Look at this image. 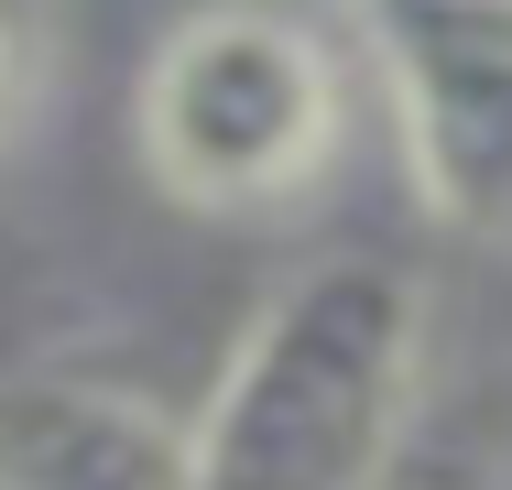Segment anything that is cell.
Masks as SVG:
<instances>
[{
  "mask_svg": "<svg viewBox=\"0 0 512 490\" xmlns=\"http://www.w3.org/2000/svg\"><path fill=\"white\" fill-rule=\"evenodd\" d=\"M425 382V284L382 251H327L262 294L186 425V490H382Z\"/></svg>",
  "mask_w": 512,
  "mask_h": 490,
  "instance_id": "obj_1",
  "label": "cell"
},
{
  "mask_svg": "<svg viewBox=\"0 0 512 490\" xmlns=\"http://www.w3.org/2000/svg\"><path fill=\"white\" fill-rule=\"evenodd\" d=\"M142 175L197 218H273L338 153V66L306 11L207 0L186 11L131 88Z\"/></svg>",
  "mask_w": 512,
  "mask_h": 490,
  "instance_id": "obj_2",
  "label": "cell"
},
{
  "mask_svg": "<svg viewBox=\"0 0 512 490\" xmlns=\"http://www.w3.org/2000/svg\"><path fill=\"white\" fill-rule=\"evenodd\" d=\"M360 33L436 229L512 251V0H316Z\"/></svg>",
  "mask_w": 512,
  "mask_h": 490,
  "instance_id": "obj_3",
  "label": "cell"
},
{
  "mask_svg": "<svg viewBox=\"0 0 512 490\" xmlns=\"http://www.w3.org/2000/svg\"><path fill=\"white\" fill-rule=\"evenodd\" d=\"M0 490H186V425L131 382H0Z\"/></svg>",
  "mask_w": 512,
  "mask_h": 490,
  "instance_id": "obj_4",
  "label": "cell"
},
{
  "mask_svg": "<svg viewBox=\"0 0 512 490\" xmlns=\"http://www.w3.org/2000/svg\"><path fill=\"white\" fill-rule=\"evenodd\" d=\"M55 88V0H0V142Z\"/></svg>",
  "mask_w": 512,
  "mask_h": 490,
  "instance_id": "obj_5",
  "label": "cell"
},
{
  "mask_svg": "<svg viewBox=\"0 0 512 490\" xmlns=\"http://www.w3.org/2000/svg\"><path fill=\"white\" fill-rule=\"evenodd\" d=\"M502 490H512V458H502Z\"/></svg>",
  "mask_w": 512,
  "mask_h": 490,
  "instance_id": "obj_6",
  "label": "cell"
}]
</instances>
